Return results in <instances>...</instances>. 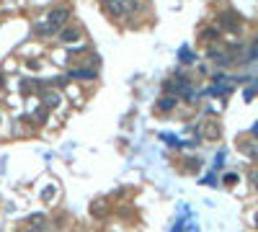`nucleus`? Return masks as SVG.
Masks as SVG:
<instances>
[{
  "label": "nucleus",
  "instance_id": "f3484780",
  "mask_svg": "<svg viewBox=\"0 0 258 232\" xmlns=\"http://www.w3.org/2000/svg\"><path fill=\"white\" fill-rule=\"evenodd\" d=\"M21 93H31V83H29V80H21Z\"/></svg>",
  "mask_w": 258,
  "mask_h": 232
},
{
  "label": "nucleus",
  "instance_id": "f257e3e1",
  "mask_svg": "<svg viewBox=\"0 0 258 232\" xmlns=\"http://www.w3.org/2000/svg\"><path fill=\"white\" fill-rule=\"evenodd\" d=\"M163 88H165L168 96H178V93H184L186 98H191V88H188L186 77H171V80H165V83H163Z\"/></svg>",
  "mask_w": 258,
  "mask_h": 232
},
{
  "label": "nucleus",
  "instance_id": "dca6fc26",
  "mask_svg": "<svg viewBox=\"0 0 258 232\" xmlns=\"http://www.w3.org/2000/svg\"><path fill=\"white\" fill-rule=\"evenodd\" d=\"M201 183H204V186H217V183H215V176H212V173H209V176H204V178H201Z\"/></svg>",
  "mask_w": 258,
  "mask_h": 232
},
{
  "label": "nucleus",
  "instance_id": "7ed1b4c3",
  "mask_svg": "<svg viewBox=\"0 0 258 232\" xmlns=\"http://www.w3.org/2000/svg\"><path fill=\"white\" fill-rule=\"evenodd\" d=\"M41 101H44V103H41L44 109H57L62 98H60L57 90H44V93H41Z\"/></svg>",
  "mask_w": 258,
  "mask_h": 232
},
{
  "label": "nucleus",
  "instance_id": "20e7f679",
  "mask_svg": "<svg viewBox=\"0 0 258 232\" xmlns=\"http://www.w3.org/2000/svg\"><path fill=\"white\" fill-rule=\"evenodd\" d=\"M201 134L209 137V139H217V137L222 134V129H220L217 121H204V126H201Z\"/></svg>",
  "mask_w": 258,
  "mask_h": 232
},
{
  "label": "nucleus",
  "instance_id": "aec40b11",
  "mask_svg": "<svg viewBox=\"0 0 258 232\" xmlns=\"http://www.w3.org/2000/svg\"><path fill=\"white\" fill-rule=\"evenodd\" d=\"M251 181H253V186L258 189V170H253V176H251Z\"/></svg>",
  "mask_w": 258,
  "mask_h": 232
},
{
  "label": "nucleus",
  "instance_id": "4468645a",
  "mask_svg": "<svg viewBox=\"0 0 258 232\" xmlns=\"http://www.w3.org/2000/svg\"><path fill=\"white\" fill-rule=\"evenodd\" d=\"M160 137H163V139H165V142L171 145V147H178V145H181V142H178V139H176L173 134H160Z\"/></svg>",
  "mask_w": 258,
  "mask_h": 232
},
{
  "label": "nucleus",
  "instance_id": "6ab92c4d",
  "mask_svg": "<svg viewBox=\"0 0 258 232\" xmlns=\"http://www.w3.org/2000/svg\"><path fill=\"white\" fill-rule=\"evenodd\" d=\"M253 96H256V88H248V90H245V98H248V101H251Z\"/></svg>",
  "mask_w": 258,
  "mask_h": 232
},
{
  "label": "nucleus",
  "instance_id": "f8f14e48",
  "mask_svg": "<svg viewBox=\"0 0 258 232\" xmlns=\"http://www.w3.org/2000/svg\"><path fill=\"white\" fill-rule=\"evenodd\" d=\"M222 183H227V186H235V183H238V173H227V176L222 178Z\"/></svg>",
  "mask_w": 258,
  "mask_h": 232
},
{
  "label": "nucleus",
  "instance_id": "412c9836",
  "mask_svg": "<svg viewBox=\"0 0 258 232\" xmlns=\"http://www.w3.org/2000/svg\"><path fill=\"white\" fill-rule=\"evenodd\" d=\"M0 88H5V77L3 75H0Z\"/></svg>",
  "mask_w": 258,
  "mask_h": 232
},
{
  "label": "nucleus",
  "instance_id": "ddd939ff",
  "mask_svg": "<svg viewBox=\"0 0 258 232\" xmlns=\"http://www.w3.org/2000/svg\"><path fill=\"white\" fill-rule=\"evenodd\" d=\"M39 222H44V214H31V217H29V225L39 227Z\"/></svg>",
  "mask_w": 258,
  "mask_h": 232
},
{
  "label": "nucleus",
  "instance_id": "6e6552de",
  "mask_svg": "<svg viewBox=\"0 0 258 232\" xmlns=\"http://www.w3.org/2000/svg\"><path fill=\"white\" fill-rule=\"evenodd\" d=\"M70 77H85V80H91V77H96V70H75V73H70Z\"/></svg>",
  "mask_w": 258,
  "mask_h": 232
},
{
  "label": "nucleus",
  "instance_id": "1a4fd4ad",
  "mask_svg": "<svg viewBox=\"0 0 258 232\" xmlns=\"http://www.w3.org/2000/svg\"><path fill=\"white\" fill-rule=\"evenodd\" d=\"M222 26H227V29H238V26H240V23H238V21H235V16L225 13V16H222Z\"/></svg>",
  "mask_w": 258,
  "mask_h": 232
},
{
  "label": "nucleus",
  "instance_id": "9d476101",
  "mask_svg": "<svg viewBox=\"0 0 258 232\" xmlns=\"http://www.w3.org/2000/svg\"><path fill=\"white\" fill-rule=\"evenodd\" d=\"M54 193H57V189H54V186H47V189L41 191V201H52Z\"/></svg>",
  "mask_w": 258,
  "mask_h": 232
},
{
  "label": "nucleus",
  "instance_id": "a211bd4d",
  "mask_svg": "<svg viewBox=\"0 0 258 232\" xmlns=\"http://www.w3.org/2000/svg\"><path fill=\"white\" fill-rule=\"evenodd\" d=\"M222 160H225V153H220V155L215 157V168H222Z\"/></svg>",
  "mask_w": 258,
  "mask_h": 232
},
{
  "label": "nucleus",
  "instance_id": "0eeeda50",
  "mask_svg": "<svg viewBox=\"0 0 258 232\" xmlns=\"http://www.w3.org/2000/svg\"><path fill=\"white\" fill-rule=\"evenodd\" d=\"M178 57H181V62H184V65H191V62L196 60V57H194V52L188 49V46H181V52H178Z\"/></svg>",
  "mask_w": 258,
  "mask_h": 232
},
{
  "label": "nucleus",
  "instance_id": "423d86ee",
  "mask_svg": "<svg viewBox=\"0 0 258 232\" xmlns=\"http://www.w3.org/2000/svg\"><path fill=\"white\" fill-rule=\"evenodd\" d=\"M158 109H160V111H171V109H176V96H163V98L158 101Z\"/></svg>",
  "mask_w": 258,
  "mask_h": 232
},
{
  "label": "nucleus",
  "instance_id": "4be33fe9",
  "mask_svg": "<svg viewBox=\"0 0 258 232\" xmlns=\"http://www.w3.org/2000/svg\"><path fill=\"white\" fill-rule=\"evenodd\" d=\"M256 227H258V214H256Z\"/></svg>",
  "mask_w": 258,
  "mask_h": 232
},
{
  "label": "nucleus",
  "instance_id": "f03ea898",
  "mask_svg": "<svg viewBox=\"0 0 258 232\" xmlns=\"http://www.w3.org/2000/svg\"><path fill=\"white\" fill-rule=\"evenodd\" d=\"M67 18H70V10H67V8H54L52 13L47 16V23H49V26H52L54 31H57V34H60V31L65 29Z\"/></svg>",
  "mask_w": 258,
  "mask_h": 232
},
{
  "label": "nucleus",
  "instance_id": "9b49d317",
  "mask_svg": "<svg viewBox=\"0 0 258 232\" xmlns=\"http://www.w3.org/2000/svg\"><path fill=\"white\" fill-rule=\"evenodd\" d=\"M240 150H243L245 155H251V157H258V150H256L253 145H248V142H243V145H240Z\"/></svg>",
  "mask_w": 258,
  "mask_h": 232
},
{
  "label": "nucleus",
  "instance_id": "2eb2a0df",
  "mask_svg": "<svg viewBox=\"0 0 258 232\" xmlns=\"http://www.w3.org/2000/svg\"><path fill=\"white\" fill-rule=\"evenodd\" d=\"M34 119H37V121H44V119H47V109L41 106V109H39L37 114H34Z\"/></svg>",
  "mask_w": 258,
  "mask_h": 232
},
{
  "label": "nucleus",
  "instance_id": "39448f33",
  "mask_svg": "<svg viewBox=\"0 0 258 232\" xmlns=\"http://www.w3.org/2000/svg\"><path fill=\"white\" fill-rule=\"evenodd\" d=\"M77 39H80V31L77 29H62L60 31V41L62 44H75Z\"/></svg>",
  "mask_w": 258,
  "mask_h": 232
}]
</instances>
